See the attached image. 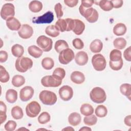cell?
<instances>
[{"instance_id":"1","label":"cell","mask_w":131,"mask_h":131,"mask_svg":"<svg viewBox=\"0 0 131 131\" xmlns=\"http://www.w3.org/2000/svg\"><path fill=\"white\" fill-rule=\"evenodd\" d=\"M33 66V61L27 57L21 56L18 57L15 61L16 70L21 73H25L31 69Z\"/></svg>"},{"instance_id":"2","label":"cell","mask_w":131,"mask_h":131,"mask_svg":"<svg viewBox=\"0 0 131 131\" xmlns=\"http://www.w3.org/2000/svg\"><path fill=\"white\" fill-rule=\"evenodd\" d=\"M90 97L91 100L96 103H103L106 99L104 90L100 87L94 88L90 92Z\"/></svg>"},{"instance_id":"3","label":"cell","mask_w":131,"mask_h":131,"mask_svg":"<svg viewBox=\"0 0 131 131\" xmlns=\"http://www.w3.org/2000/svg\"><path fill=\"white\" fill-rule=\"evenodd\" d=\"M39 98L43 104L48 105L54 104L57 99L56 95L54 93L48 90L42 91L39 93Z\"/></svg>"},{"instance_id":"4","label":"cell","mask_w":131,"mask_h":131,"mask_svg":"<svg viewBox=\"0 0 131 131\" xmlns=\"http://www.w3.org/2000/svg\"><path fill=\"white\" fill-rule=\"evenodd\" d=\"M62 80L61 78L53 75H47L42 78L41 83L45 87L56 88L61 84Z\"/></svg>"},{"instance_id":"5","label":"cell","mask_w":131,"mask_h":131,"mask_svg":"<svg viewBox=\"0 0 131 131\" xmlns=\"http://www.w3.org/2000/svg\"><path fill=\"white\" fill-rule=\"evenodd\" d=\"M92 63L94 69L97 71H102L105 69L106 61L104 57L101 54H97L92 57Z\"/></svg>"},{"instance_id":"6","label":"cell","mask_w":131,"mask_h":131,"mask_svg":"<svg viewBox=\"0 0 131 131\" xmlns=\"http://www.w3.org/2000/svg\"><path fill=\"white\" fill-rule=\"evenodd\" d=\"M36 43L44 52H49L52 48L53 41L52 39L45 35L39 36L36 40Z\"/></svg>"},{"instance_id":"7","label":"cell","mask_w":131,"mask_h":131,"mask_svg":"<svg viewBox=\"0 0 131 131\" xmlns=\"http://www.w3.org/2000/svg\"><path fill=\"white\" fill-rule=\"evenodd\" d=\"M41 111L40 104L35 101L30 102L27 104L26 107V115L30 118L36 117Z\"/></svg>"},{"instance_id":"8","label":"cell","mask_w":131,"mask_h":131,"mask_svg":"<svg viewBox=\"0 0 131 131\" xmlns=\"http://www.w3.org/2000/svg\"><path fill=\"white\" fill-rule=\"evenodd\" d=\"M75 58L73 51L70 48H67L62 51L59 55L58 60L60 63L67 64Z\"/></svg>"},{"instance_id":"9","label":"cell","mask_w":131,"mask_h":131,"mask_svg":"<svg viewBox=\"0 0 131 131\" xmlns=\"http://www.w3.org/2000/svg\"><path fill=\"white\" fill-rule=\"evenodd\" d=\"M15 15V7L11 3H6L3 6L1 10V16L4 20L13 17Z\"/></svg>"},{"instance_id":"10","label":"cell","mask_w":131,"mask_h":131,"mask_svg":"<svg viewBox=\"0 0 131 131\" xmlns=\"http://www.w3.org/2000/svg\"><path fill=\"white\" fill-rule=\"evenodd\" d=\"M54 19V14L51 11H47L41 16L33 17L32 23L37 24H50Z\"/></svg>"},{"instance_id":"11","label":"cell","mask_w":131,"mask_h":131,"mask_svg":"<svg viewBox=\"0 0 131 131\" xmlns=\"http://www.w3.org/2000/svg\"><path fill=\"white\" fill-rule=\"evenodd\" d=\"M59 95L60 98L65 101H69L73 96V91L72 88L69 85H63L59 90Z\"/></svg>"},{"instance_id":"12","label":"cell","mask_w":131,"mask_h":131,"mask_svg":"<svg viewBox=\"0 0 131 131\" xmlns=\"http://www.w3.org/2000/svg\"><path fill=\"white\" fill-rule=\"evenodd\" d=\"M34 90L30 86H26L22 88L19 92L20 99L24 102L29 101L34 95Z\"/></svg>"},{"instance_id":"13","label":"cell","mask_w":131,"mask_h":131,"mask_svg":"<svg viewBox=\"0 0 131 131\" xmlns=\"http://www.w3.org/2000/svg\"><path fill=\"white\" fill-rule=\"evenodd\" d=\"M19 37L23 39L30 38L33 34V29L28 24H24L18 31Z\"/></svg>"},{"instance_id":"14","label":"cell","mask_w":131,"mask_h":131,"mask_svg":"<svg viewBox=\"0 0 131 131\" xmlns=\"http://www.w3.org/2000/svg\"><path fill=\"white\" fill-rule=\"evenodd\" d=\"M75 61L76 63L80 66H84L88 63V55L87 53L84 51L78 52L75 57Z\"/></svg>"},{"instance_id":"15","label":"cell","mask_w":131,"mask_h":131,"mask_svg":"<svg viewBox=\"0 0 131 131\" xmlns=\"http://www.w3.org/2000/svg\"><path fill=\"white\" fill-rule=\"evenodd\" d=\"M7 27L12 31H17L20 29L21 24L19 20L14 17H11L6 20Z\"/></svg>"},{"instance_id":"16","label":"cell","mask_w":131,"mask_h":131,"mask_svg":"<svg viewBox=\"0 0 131 131\" xmlns=\"http://www.w3.org/2000/svg\"><path fill=\"white\" fill-rule=\"evenodd\" d=\"M70 78L71 81L76 84H81L85 80L84 75L81 72L75 71L71 74Z\"/></svg>"},{"instance_id":"17","label":"cell","mask_w":131,"mask_h":131,"mask_svg":"<svg viewBox=\"0 0 131 131\" xmlns=\"http://www.w3.org/2000/svg\"><path fill=\"white\" fill-rule=\"evenodd\" d=\"M74 27L72 31L75 34L80 35L82 34L85 29V25L83 21L78 19H74Z\"/></svg>"},{"instance_id":"18","label":"cell","mask_w":131,"mask_h":131,"mask_svg":"<svg viewBox=\"0 0 131 131\" xmlns=\"http://www.w3.org/2000/svg\"><path fill=\"white\" fill-rule=\"evenodd\" d=\"M103 48L102 42L98 39L92 41L90 45V50L94 53H98L101 52Z\"/></svg>"},{"instance_id":"19","label":"cell","mask_w":131,"mask_h":131,"mask_svg":"<svg viewBox=\"0 0 131 131\" xmlns=\"http://www.w3.org/2000/svg\"><path fill=\"white\" fill-rule=\"evenodd\" d=\"M81 120L80 115L76 112H73L70 114L68 117L69 123L72 126H76L80 124Z\"/></svg>"},{"instance_id":"20","label":"cell","mask_w":131,"mask_h":131,"mask_svg":"<svg viewBox=\"0 0 131 131\" xmlns=\"http://www.w3.org/2000/svg\"><path fill=\"white\" fill-rule=\"evenodd\" d=\"M28 51L29 54L35 58H39L43 53V51L41 49L34 45L29 47L28 48Z\"/></svg>"},{"instance_id":"21","label":"cell","mask_w":131,"mask_h":131,"mask_svg":"<svg viewBox=\"0 0 131 131\" xmlns=\"http://www.w3.org/2000/svg\"><path fill=\"white\" fill-rule=\"evenodd\" d=\"M6 99L10 103H13L17 99V92L14 89H9L6 93Z\"/></svg>"},{"instance_id":"22","label":"cell","mask_w":131,"mask_h":131,"mask_svg":"<svg viewBox=\"0 0 131 131\" xmlns=\"http://www.w3.org/2000/svg\"><path fill=\"white\" fill-rule=\"evenodd\" d=\"M126 27L123 23H118L113 28V33L116 36H122L126 32Z\"/></svg>"},{"instance_id":"23","label":"cell","mask_w":131,"mask_h":131,"mask_svg":"<svg viewBox=\"0 0 131 131\" xmlns=\"http://www.w3.org/2000/svg\"><path fill=\"white\" fill-rule=\"evenodd\" d=\"M80 113L82 115L87 116L92 115L94 113V110L92 105L89 103H84L81 105L80 108Z\"/></svg>"},{"instance_id":"24","label":"cell","mask_w":131,"mask_h":131,"mask_svg":"<svg viewBox=\"0 0 131 131\" xmlns=\"http://www.w3.org/2000/svg\"><path fill=\"white\" fill-rule=\"evenodd\" d=\"M29 8L31 12L37 13L42 10V4L39 1H32L29 4Z\"/></svg>"},{"instance_id":"25","label":"cell","mask_w":131,"mask_h":131,"mask_svg":"<svg viewBox=\"0 0 131 131\" xmlns=\"http://www.w3.org/2000/svg\"><path fill=\"white\" fill-rule=\"evenodd\" d=\"M11 53L15 57H21L24 53V47L19 44H15L11 48Z\"/></svg>"},{"instance_id":"26","label":"cell","mask_w":131,"mask_h":131,"mask_svg":"<svg viewBox=\"0 0 131 131\" xmlns=\"http://www.w3.org/2000/svg\"><path fill=\"white\" fill-rule=\"evenodd\" d=\"M12 117L16 120H19L23 117V109L19 106H15L11 109Z\"/></svg>"},{"instance_id":"27","label":"cell","mask_w":131,"mask_h":131,"mask_svg":"<svg viewBox=\"0 0 131 131\" xmlns=\"http://www.w3.org/2000/svg\"><path fill=\"white\" fill-rule=\"evenodd\" d=\"M67 48H69V45L64 40H58L56 41L54 45V49L58 53H60L62 51Z\"/></svg>"},{"instance_id":"28","label":"cell","mask_w":131,"mask_h":131,"mask_svg":"<svg viewBox=\"0 0 131 131\" xmlns=\"http://www.w3.org/2000/svg\"><path fill=\"white\" fill-rule=\"evenodd\" d=\"M25 83V78L20 75H14L12 79V84L15 87H20Z\"/></svg>"},{"instance_id":"29","label":"cell","mask_w":131,"mask_h":131,"mask_svg":"<svg viewBox=\"0 0 131 131\" xmlns=\"http://www.w3.org/2000/svg\"><path fill=\"white\" fill-rule=\"evenodd\" d=\"M120 91L122 95L127 97L130 100L131 85L129 83H123L120 86Z\"/></svg>"},{"instance_id":"30","label":"cell","mask_w":131,"mask_h":131,"mask_svg":"<svg viewBox=\"0 0 131 131\" xmlns=\"http://www.w3.org/2000/svg\"><path fill=\"white\" fill-rule=\"evenodd\" d=\"M41 66L45 70H50L54 67V61L50 57H45L41 61Z\"/></svg>"},{"instance_id":"31","label":"cell","mask_w":131,"mask_h":131,"mask_svg":"<svg viewBox=\"0 0 131 131\" xmlns=\"http://www.w3.org/2000/svg\"><path fill=\"white\" fill-rule=\"evenodd\" d=\"M45 33L49 36L52 37H57L60 33L59 31L54 25H50L47 26L45 29Z\"/></svg>"},{"instance_id":"32","label":"cell","mask_w":131,"mask_h":131,"mask_svg":"<svg viewBox=\"0 0 131 131\" xmlns=\"http://www.w3.org/2000/svg\"><path fill=\"white\" fill-rule=\"evenodd\" d=\"M127 42L126 40L122 37H118L116 38L113 41V45L115 48L122 50L124 49L126 45Z\"/></svg>"},{"instance_id":"33","label":"cell","mask_w":131,"mask_h":131,"mask_svg":"<svg viewBox=\"0 0 131 131\" xmlns=\"http://www.w3.org/2000/svg\"><path fill=\"white\" fill-rule=\"evenodd\" d=\"M55 26L57 30L61 32L67 31L68 25L65 19H58L56 22Z\"/></svg>"},{"instance_id":"34","label":"cell","mask_w":131,"mask_h":131,"mask_svg":"<svg viewBox=\"0 0 131 131\" xmlns=\"http://www.w3.org/2000/svg\"><path fill=\"white\" fill-rule=\"evenodd\" d=\"M95 113V115L98 117H104L107 114V109L104 105H99L96 108Z\"/></svg>"},{"instance_id":"35","label":"cell","mask_w":131,"mask_h":131,"mask_svg":"<svg viewBox=\"0 0 131 131\" xmlns=\"http://www.w3.org/2000/svg\"><path fill=\"white\" fill-rule=\"evenodd\" d=\"M98 5L101 9L105 11H109L112 10L113 7L111 1L102 0L99 2Z\"/></svg>"},{"instance_id":"36","label":"cell","mask_w":131,"mask_h":131,"mask_svg":"<svg viewBox=\"0 0 131 131\" xmlns=\"http://www.w3.org/2000/svg\"><path fill=\"white\" fill-rule=\"evenodd\" d=\"M110 61H116L122 59L121 52L118 49L113 50L110 54Z\"/></svg>"},{"instance_id":"37","label":"cell","mask_w":131,"mask_h":131,"mask_svg":"<svg viewBox=\"0 0 131 131\" xmlns=\"http://www.w3.org/2000/svg\"><path fill=\"white\" fill-rule=\"evenodd\" d=\"M6 105L5 103L0 101V119H1V124H3L7 119L6 115Z\"/></svg>"},{"instance_id":"38","label":"cell","mask_w":131,"mask_h":131,"mask_svg":"<svg viewBox=\"0 0 131 131\" xmlns=\"http://www.w3.org/2000/svg\"><path fill=\"white\" fill-rule=\"evenodd\" d=\"M0 81L2 83L7 82L10 79V76L6 69L2 66H0Z\"/></svg>"},{"instance_id":"39","label":"cell","mask_w":131,"mask_h":131,"mask_svg":"<svg viewBox=\"0 0 131 131\" xmlns=\"http://www.w3.org/2000/svg\"><path fill=\"white\" fill-rule=\"evenodd\" d=\"M51 116L50 115L46 112L41 113L38 117V121L41 124H44L50 121Z\"/></svg>"},{"instance_id":"40","label":"cell","mask_w":131,"mask_h":131,"mask_svg":"<svg viewBox=\"0 0 131 131\" xmlns=\"http://www.w3.org/2000/svg\"><path fill=\"white\" fill-rule=\"evenodd\" d=\"M84 123L89 126H92L96 124L97 122V118L94 115H91L84 117L83 118Z\"/></svg>"},{"instance_id":"41","label":"cell","mask_w":131,"mask_h":131,"mask_svg":"<svg viewBox=\"0 0 131 131\" xmlns=\"http://www.w3.org/2000/svg\"><path fill=\"white\" fill-rule=\"evenodd\" d=\"M109 64L110 68L114 71H119L123 67V62L122 59H120L119 61H112L110 60Z\"/></svg>"},{"instance_id":"42","label":"cell","mask_w":131,"mask_h":131,"mask_svg":"<svg viewBox=\"0 0 131 131\" xmlns=\"http://www.w3.org/2000/svg\"><path fill=\"white\" fill-rule=\"evenodd\" d=\"M52 75H55L61 79H63L66 75L65 70L61 68H56L53 72Z\"/></svg>"},{"instance_id":"43","label":"cell","mask_w":131,"mask_h":131,"mask_svg":"<svg viewBox=\"0 0 131 131\" xmlns=\"http://www.w3.org/2000/svg\"><path fill=\"white\" fill-rule=\"evenodd\" d=\"M17 124L15 121L13 120H9L5 125V129L7 131H13L15 129Z\"/></svg>"},{"instance_id":"44","label":"cell","mask_w":131,"mask_h":131,"mask_svg":"<svg viewBox=\"0 0 131 131\" xmlns=\"http://www.w3.org/2000/svg\"><path fill=\"white\" fill-rule=\"evenodd\" d=\"M72 43H73V47L75 49H78V50L82 49L84 47V43H83V42L82 41V40L81 39L78 38H75L73 40Z\"/></svg>"},{"instance_id":"45","label":"cell","mask_w":131,"mask_h":131,"mask_svg":"<svg viewBox=\"0 0 131 131\" xmlns=\"http://www.w3.org/2000/svg\"><path fill=\"white\" fill-rule=\"evenodd\" d=\"M54 10L55 11L56 16L59 19L63 16V13L62 9V5L60 3H58L55 5Z\"/></svg>"},{"instance_id":"46","label":"cell","mask_w":131,"mask_h":131,"mask_svg":"<svg viewBox=\"0 0 131 131\" xmlns=\"http://www.w3.org/2000/svg\"><path fill=\"white\" fill-rule=\"evenodd\" d=\"M98 17H99L98 12L95 9H94V11L92 14V15L89 18L86 19V20L90 23H94L97 21L98 19Z\"/></svg>"},{"instance_id":"47","label":"cell","mask_w":131,"mask_h":131,"mask_svg":"<svg viewBox=\"0 0 131 131\" xmlns=\"http://www.w3.org/2000/svg\"><path fill=\"white\" fill-rule=\"evenodd\" d=\"M68 25V27L67 29V31H70L71 30H73L74 27V25H75V21L74 19L70 18H67L65 19Z\"/></svg>"},{"instance_id":"48","label":"cell","mask_w":131,"mask_h":131,"mask_svg":"<svg viewBox=\"0 0 131 131\" xmlns=\"http://www.w3.org/2000/svg\"><path fill=\"white\" fill-rule=\"evenodd\" d=\"M123 56L127 61H131V47H129L125 50L123 53Z\"/></svg>"},{"instance_id":"49","label":"cell","mask_w":131,"mask_h":131,"mask_svg":"<svg viewBox=\"0 0 131 131\" xmlns=\"http://www.w3.org/2000/svg\"><path fill=\"white\" fill-rule=\"evenodd\" d=\"M8 55L6 51L1 50L0 51V62L3 63L7 61L8 59Z\"/></svg>"},{"instance_id":"50","label":"cell","mask_w":131,"mask_h":131,"mask_svg":"<svg viewBox=\"0 0 131 131\" xmlns=\"http://www.w3.org/2000/svg\"><path fill=\"white\" fill-rule=\"evenodd\" d=\"M78 3V0H64V3L69 7H75Z\"/></svg>"},{"instance_id":"51","label":"cell","mask_w":131,"mask_h":131,"mask_svg":"<svg viewBox=\"0 0 131 131\" xmlns=\"http://www.w3.org/2000/svg\"><path fill=\"white\" fill-rule=\"evenodd\" d=\"M94 4V1L93 0H84L81 1V4L83 7L85 8H91Z\"/></svg>"},{"instance_id":"52","label":"cell","mask_w":131,"mask_h":131,"mask_svg":"<svg viewBox=\"0 0 131 131\" xmlns=\"http://www.w3.org/2000/svg\"><path fill=\"white\" fill-rule=\"evenodd\" d=\"M113 7L115 8H119L123 5V2L122 0H113L111 1Z\"/></svg>"},{"instance_id":"53","label":"cell","mask_w":131,"mask_h":131,"mask_svg":"<svg viewBox=\"0 0 131 131\" xmlns=\"http://www.w3.org/2000/svg\"><path fill=\"white\" fill-rule=\"evenodd\" d=\"M124 121L125 125L129 127L131 126V116L129 115L126 116L124 118Z\"/></svg>"},{"instance_id":"54","label":"cell","mask_w":131,"mask_h":131,"mask_svg":"<svg viewBox=\"0 0 131 131\" xmlns=\"http://www.w3.org/2000/svg\"><path fill=\"white\" fill-rule=\"evenodd\" d=\"M80 131L81 130H84V131H91L92 130V129L89 127H86V126H83V127L81 128L80 129H79Z\"/></svg>"},{"instance_id":"55","label":"cell","mask_w":131,"mask_h":131,"mask_svg":"<svg viewBox=\"0 0 131 131\" xmlns=\"http://www.w3.org/2000/svg\"><path fill=\"white\" fill-rule=\"evenodd\" d=\"M74 130V129L72 127H71V126H67V127L64 128L63 129H62V130Z\"/></svg>"},{"instance_id":"56","label":"cell","mask_w":131,"mask_h":131,"mask_svg":"<svg viewBox=\"0 0 131 131\" xmlns=\"http://www.w3.org/2000/svg\"><path fill=\"white\" fill-rule=\"evenodd\" d=\"M21 129H27V130H28V129H27L26 128H20L18 129V130H21Z\"/></svg>"}]
</instances>
